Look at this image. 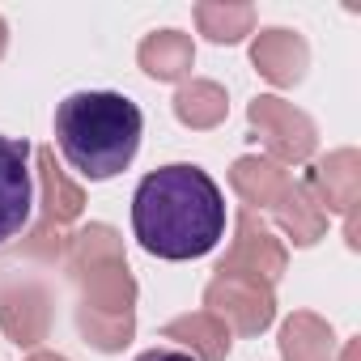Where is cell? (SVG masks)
Masks as SVG:
<instances>
[{"instance_id": "cell-1", "label": "cell", "mask_w": 361, "mask_h": 361, "mask_svg": "<svg viewBox=\"0 0 361 361\" xmlns=\"http://www.w3.org/2000/svg\"><path fill=\"white\" fill-rule=\"evenodd\" d=\"M132 234L153 259H200L226 234V196L196 161L157 166L136 183Z\"/></svg>"}, {"instance_id": "cell-2", "label": "cell", "mask_w": 361, "mask_h": 361, "mask_svg": "<svg viewBox=\"0 0 361 361\" xmlns=\"http://www.w3.org/2000/svg\"><path fill=\"white\" fill-rule=\"evenodd\" d=\"M145 115L128 94L115 90H77L56 106V145L73 170L90 183L123 174L140 149Z\"/></svg>"}, {"instance_id": "cell-3", "label": "cell", "mask_w": 361, "mask_h": 361, "mask_svg": "<svg viewBox=\"0 0 361 361\" xmlns=\"http://www.w3.org/2000/svg\"><path fill=\"white\" fill-rule=\"evenodd\" d=\"M64 272L68 281L81 289L85 310H102V314H136V276L128 268V251H123V234L106 221H90L77 234H68L64 243Z\"/></svg>"}, {"instance_id": "cell-4", "label": "cell", "mask_w": 361, "mask_h": 361, "mask_svg": "<svg viewBox=\"0 0 361 361\" xmlns=\"http://www.w3.org/2000/svg\"><path fill=\"white\" fill-rule=\"evenodd\" d=\"M247 123L255 132V140H264V149L272 153L276 166H298V161H310L314 149H319V128L314 119L276 98V94H255L251 106H247Z\"/></svg>"}, {"instance_id": "cell-5", "label": "cell", "mask_w": 361, "mask_h": 361, "mask_svg": "<svg viewBox=\"0 0 361 361\" xmlns=\"http://www.w3.org/2000/svg\"><path fill=\"white\" fill-rule=\"evenodd\" d=\"M204 310L217 314L230 336H259L276 319V285L238 272H213V281L204 285Z\"/></svg>"}, {"instance_id": "cell-6", "label": "cell", "mask_w": 361, "mask_h": 361, "mask_svg": "<svg viewBox=\"0 0 361 361\" xmlns=\"http://www.w3.org/2000/svg\"><path fill=\"white\" fill-rule=\"evenodd\" d=\"M289 268V247L264 226L259 213L251 209H238L234 217V238H230V251L217 259L213 272H238V276H255V281H268L276 285Z\"/></svg>"}, {"instance_id": "cell-7", "label": "cell", "mask_w": 361, "mask_h": 361, "mask_svg": "<svg viewBox=\"0 0 361 361\" xmlns=\"http://www.w3.org/2000/svg\"><path fill=\"white\" fill-rule=\"evenodd\" d=\"M51 289L43 281H13L0 289V331H5L18 348H39L51 336Z\"/></svg>"}, {"instance_id": "cell-8", "label": "cell", "mask_w": 361, "mask_h": 361, "mask_svg": "<svg viewBox=\"0 0 361 361\" xmlns=\"http://www.w3.org/2000/svg\"><path fill=\"white\" fill-rule=\"evenodd\" d=\"M30 157H35V149L26 140L0 136V247L18 238L30 221V204H35Z\"/></svg>"}, {"instance_id": "cell-9", "label": "cell", "mask_w": 361, "mask_h": 361, "mask_svg": "<svg viewBox=\"0 0 361 361\" xmlns=\"http://www.w3.org/2000/svg\"><path fill=\"white\" fill-rule=\"evenodd\" d=\"M251 64L268 85L293 90V85H302V77L310 68V43L289 26H264L251 39Z\"/></svg>"}, {"instance_id": "cell-10", "label": "cell", "mask_w": 361, "mask_h": 361, "mask_svg": "<svg viewBox=\"0 0 361 361\" xmlns=\"http://www.w3.org/2000/svg\"><path fill=\"white\" fill-rule=\"evenodd\" d=\"M302 183H306V192L319 200V209L327 217L331 213L348 217L361 204V153L357 149H336V153L319 157Z\"/></svg>"}, {"instance_id": "cell-11", "label": "cell", "mask_w": 361, "mask_h": 361, "mask_svg": "<svg viewBox=\"0 0 361 361\" xmlns=\"http://www.w3.org/2000/svg\"><path fill=\"white\" fill-rule=\"evenodd\" d=\"M161 340H170V348L188 353L192 361H226L230 348H234L230 327L209 310H188V314L170 319L161 327Z\"/></svg>"}, {"instance_id": "cell-12", "label": "cell", "mask_w": 361, "mask_h": 361, "mask_svg": "<svg viewBox=\"0 0 361 361\" xmlns=\"http://www.w3.org/2000/svg\"><path fill=\"white\" fill-rule=\"evenodd\" d=\"M289 183H293V174L285 166H276L272 157H259V153H243L230 166V188L251 213H272Z\"/></svg>"}, {"instance_id": "cell-13", "label": "cell", "mask_w": 361, "mask_h": 361, "mask_svg": "<svg viewBox=\"0 0 361 361\" xmlns=\"http://www.w3.org/2000/svg\"><path fill=\"white\" fill-rule=\"evenodd\" d=\"M35 174H39V192H43V221L51 226H73L81 213H85V192L68 178V170L56 161V149L51 145H39L35 149Z\"/></svg>"}, {"instance_id": "cell-14", "label": "cell", "mask_w": 361, "mask_h": 361, "mask_svg": "<svg viewBox=\"0 0 361 361\" xmlns=\"http://www.w3.org/2000/svg\"><path fill=\"white\" fill-rule=\"evenodd\" d=\"M136 64L153 81H178V85H183L192 77V68H196V43L183 30H153V35L140 39Z\"/></svg>"}, {"instance_id": "cell-15", "label": "cell", "mask_w": 361, "mask_h": 361, "mask_svg": "<svg viewBox=\"0 0 361 361\" xmlns=\"http://www.w3.org/2000/svg\"><path fill=\"white\" fill-rule=\"evenodd\" d=\"M276 348H281V361H331L336 357V331L323 314L293 310L281 323Z\"/></svg>"}, {"instance_id": "cell-16", "label": "cell", "mask_w": 361, "mask_h": 361, "mask_svg": "<svg viewBox=\"0 0 361 361\" xmlns=\"http://www.w3.org/2000/svg\"><path fill=\"white\" fill-rule=\"evenodd\" d=\"M230 115V94L226 85L209 81V77H188L174 94V119L192 128V132H209L217 123H226Z\"/></svg>"}, {"instance_id": "cell-17", "label": "cell", "mask_w": 361, "mask_h": 361, "mask_svg": "<svg viewBox=\"0 0 361 361\" xmlns=\"http://www.w3.org/2000/svg\"><path fill=\"white\" fill-rule=\"evenodd\" d=\"M272 217H276V226L285 230V238H289L293 247H314V243L327 234V213H323L319 200L306 192L302 178H293V183L285 188V196L276 200Z\"/></svg>"}, {"instance_id": "cell-18", "label": "cell", "mask_w": 361, "mask_h": 361, "mask_svg": "<svg viewBox=\"0 0 361 361\" xmlns=\"http://www.w3.org/2000/svg\"><path fill=\"white\" fill-rule=\"evenodd\" d=\"M196 26L209 43L234 47L247 35H255V5L247 0H200L196 5Z\"/></svg>"}, {"instance_id": "cell-19", "label": "cell", "mask_w": 361, "mask_h": 361, "mask_svg": "<svg viewBox=\"0 0 361 361\" xmlns=\"http://www.w3.org/2000/svg\"><path fill=\"white\" fill-rule=\"evenodd\" d=\"M77 331L98 353H123L136 336V314H102V310L77 306Z\"/></svg>"}, {"instance_id": "cell-20", "label": "cell", "mask_w": 361, "mask_h": 361, "mask_svg": "<svg viewBox=\"0 0 361 361\" xmlns=\"http://www.w3.org/2000/svg\"><path fill=\"white\" fill-rule=\"evenodd\" d=\"M136 361H192V357H188V353H178V348H170V344H166V348H149V353H140Z\"/></svg>"}, {"instance_id": "cell-21", "label": "cell", "mask_w": 361, "mask_h": 361, "mask_svg": "<svg viewBox=\"0 0 361 361\" xmlns=\"http://www.w3.org/2000/svg\"><path fill=\"white\" fill-rule=\"evenodd\" d=\"M340 361H361V336L344 340V353H340Z\"/></svg>"}, {"instance_id": "cell-22", "label": "cell", "mask_w": 361, "mask_h": 361, "mask_svg": "<svg viewBox=\"0 0 361 361\" xmlns=\"http://www.w3.org/2000/svg\"><path fill=\"white\" fill-rule=\"evenodd\" d=\"M26 361H68V357H64V353H47V348H35Z\"/></svg>"}, {"instance_id": "cell-23", "label": "cell", "mask_w": 361, "mask_h": 361, "mask_svg": "<svg viewBox=\"0 0 361 361\" xmlns=\"http://www.w3.org/2000/svg\"><path fill=\"white\" fill-rule=\"evenodd\" d=\"M5 47H9V22L0 18V60H5Z\"/></svg>"}]
</instances>
